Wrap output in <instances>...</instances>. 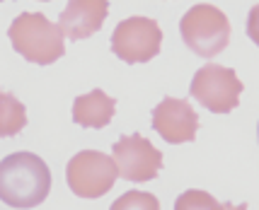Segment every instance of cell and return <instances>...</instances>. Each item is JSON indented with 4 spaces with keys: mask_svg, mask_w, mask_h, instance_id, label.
Wrapping results in <instances>:
<instances>
[{
    "mask_svg": "<svg viewBox=\"0 0 259 210\" xmlns=\"http://www.w3.org/2000/svg\"><path fill=\"white\" fill-rule=\"evenodd\" d=\"M51 191V172L34 152H15L0 160V200L10 208H36Z\"/></svg>",
    "mask_w": 259,
    "mask_h": 210,
    "instance_id": "6da1fadb",
    "label": "cell"
},
{
    "mask_svg": "<svg viewBox=\"0 0 259 210\" xmlns=\"http://www.w3.org/2000/svg\"><path fill=\"white\" fill-rule=\"evenodd\" d=\"M10 44L24 61L36 66H51L66 54V36L58 29V24L46 20L41 12H22L12 20Z\"/></svg>",
    "mask_w": 259,
    "mask_h": 210,
    "instance_id": "7a4b0ae2",
    "label": "cell"
},
{
    "mask_svg": "<svg viewBox=\"0 0 259 210\" xmlns=\"http://www.w3.org/2000/svg\"><path fill=\"white\" fill-rule=\"evenodd\" d=\"M182 41L201 58H213L230 44V22L215 5L199 3L184 12L180 22Z\"/></svg>",
    "mask_w": 259,
    "mask_h": 210,
    "instance_id": "3957f363",
    "label": "cell"
},
{
    "mask_svg": "<svg viewBox=\"0 0 259 210\" xmlns=\"http://www.w3.org/2000/svg\"><path fill=\"white\" fill-rule=\"evenodd\" d=\"M189 94L203 109L213 111V114H230L240 104L242 82L233 68L208 63L194 73Z\"/></svg>",
    "mask_w": 259,
    "mask_h": 210,
    "instance_id": "277c9868",
    "label": "cell"
},
{
    "mask_svg": "<svg viewBox=\"0 0 259 210\" xmlns=\"http://www.w3.org/2000/svg\"><path fill=\"white\" fill-rule=\"evenodd\" d=\"M116 177H119V172H116L114 160L97 150H82L78 155H73V160L66 167V179L70 191L88 200L102 198L114 186Z\"/></svg>",
    "mask_w": 259,
    "mask_h": 210,
    "instance_id": "5b68a950",
    "label": "cell"
},
{
    "mask_svg": "<svg viewBox=\"0 0 259 210\" xmlns=\"http://www.w3.org/2000/svg\"><path fill=\"white\" fill-rule=\"evenodd\" d=\"M162 48V29L150 17H128L116 24L112 34V51L128 66L148 63Z\"/></svg>",
    "mask_w": 259,
    "mask_h": 210,
    "instance_id": "8992f818",
    "label": "cell"
},
{
    "mask_svg": "<svg viewBox=\"0 0 259 210\" xmlns=\"http://www.w3.org/2000/svg\"><path fill=\"white\" fill-rule=\"evenodd\" d=\"M112 160L119 177L134 184L153 181L162 169V152L143 135H124L112 145Z\"/></svg>",
    "mask_w": 259,
    "mask_h": 210,
    "instance_id": "52a82bcc",
    "label": "cell"
},
{
    "mask_svg": "<svg viewBox=\"0 0 259 210\" xmlns=\"http://www.w3.org/2000/svg\"><path fill=\"white\" fill-rule=\"evenodd\" d=\"M153 128L169 145L192 143L199 131V114L187 99L165 97L153 109Z\"/></svg>",
    "mask_w": 259,
    "mask_h": 210,
    "instance_id": "ba28073f",
    "label": "cell"
},
{
    "mask_svg": "<svg viewBox=\"0 0 259 210\" xmlns=\"http://www.w3.org/2000/svg\"><path fill=\"white\" fill-rule=\"evenodd\" d=\"M109 15V0H68L58 15V29L70 41H82L100 32Z\"/></svg>",
    "mask_w": 259,
    "mask_h": 210,
    "instance_id": "9c48e42d",
    "label": "cell"
},
{
    "mask_svg": "<svg viewBox=\"0 0 259 210\" xmlns=\"http://www.w3.org/2000/svg\"><path fill=\"white\" fill-rule=\"evenodd\" d=\"M114 114L116 101L114 97L104 94V89H92L73 101V121L82 128H104L112 123Z\"/></svg>",
    "mask_w": 259,
    "mask_h": 210,
    "instance_id": "30bf717a",
    "label": "cell"
},
{
    "mask_svg": "<svg viewBox=\"0 0 259 210\" xmlns=\"http://www.w3.org/2000/svg\"><path fill=\"white\" fill-rule=\"evenodd\" d=\"M27 126V109L12 92H0V138H15Z\"/></svg>",
    "mask_w": 259,
    "mask_h": 210,
    "instance_id": "8fae6325",
    "label": "cell"
},
{
    "mask_svg": "<svg viewBox=\"0 0 259 210\" xmlns=\"http://www.w3.org/2000/svg\"><path fill=\"white\" fill-rule=\"evenodd\" d=\"M124 208H146V210H158L160 203L155 196L150 193H141V191H131L112 205V210H124Z\"/></svg>",
    "mask_w": 259,
    "mask_h": 210,
    "instance_id": "7c38bea8",
    "label": "cell"
},
{
    "mask_svg": "<svg viewBox=\"0 0 259 210\" xmlns=\"http://www.w3.org/2000/svg\"><path fill=\"white\" fill-rule=\"evenodd\" d=\"M175 208L177 210H187V208H223L218 200H213L208 193H201V191H187L184 196H180L177 198V203H175Z\"/></svg>",
    "mask_w": 259,
    "mask_h": 210,
    "instance_id": "4fadbf2b",
    "label": "cell"
},
{
    "mask_svg": "<svg viewBox=\"0 0 259 210\" xmlns=\"http://www.w3.org/2000/svg\"><path fill=\"white\" fill-rule=\"evenodd\" d=\"M41 3H46V0H41Z\"/></svg>",
    "mask_w": 259,
    "mask_h": 210,
    "instance_id": "5bb4252c",
    "label": "cell"
},
{
    "mask_svg": "<svg viewBox=\"0 0 259 210\" xmlns=\"http://www.w3.org/2000/svg\"><path fill=\"white\" fill-rule=\"evenodd\" d=\"M0 3H3V0H0Z\"/></svg>",
    "mask_w": 259,
    "mask_h": 210,
    "instance_id": "9a60e30c",
    "label": "cell"
}]
</instances>
